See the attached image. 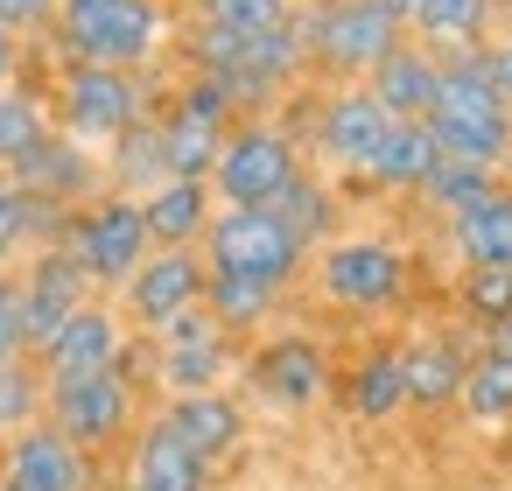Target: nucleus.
Returning <instances> with one entry per match:
<instances>
[{"label": "nucleus", "instance_id": "473e14b6", "mask_svg": "<svg viewBox=\"0 0 512 491\" xmlns=\"http://www.w3.org/2000/svg\"><path fill=\"white\" fill-rule=\"evenodd\" d=\"M50 127H57L50 120V85H29V78L0 85V169H15Z\"/></svg>", "mask_w": 512, "mask_h": 491}, {"label": "nucleus", "instance_id": "f704fd0d", "mask_svg": "<svg viewBox=\"0 0 512 491\" xmlns=\"http://www.w3.org/2000/svg\"><path fill=\"white\" fill-rule=\"evenodd\" d=\"M288 22H295V0H197V15H190V29L225 36V43H253Z\"/></svg>", "mask_w": 512, "mask_h": 491}, {"label": "nucleus", "instance_id": "2f4dec72", "mask_svg": "<svg viewBox=\"0 0 512 491\" xmlns=\"http://www.w3.org/2000/svg\"><path fill=\"white\" fill-rule=\"evenodd\" d=\"M99 169H106V190H127V197H148L169 169H162V141H155V120H141V127H127V134H113L106 148H99Z\"/></svg>", "mask_w": 512, "mask_h": 491}, {"label": "nucleus", "instance_id": "b1692460", "mask_svg": "<svg viewBox=\"0 0 512 491\" xmlns=\"http://www.w3.org/2000/svg\"><path fill=\"white\" fill-rule=\"evenodd\" d=\"M211 211H218V197H211V183H197V176H162V183L141 197V218H148V239H155V246H197L204 225H211Z\"/></svg>", "mask_w": 512, "mask_h": 491}, {"label": "nucleus", "instance_id": "c85d7f7f", "mask_svg": "<svg viewBox=\"0 0 512 491\" xmlns=\"http://www.w3.org/2000/svg\"><path fill=\"white\" fill-rule=\"evenodd\" d=\"M442 239H449L456 267H512V190H498V197H484L477 211L449 218Z\"/></svg>", "mask_w": 512, "mask_h": 491}, {"label": "nucleus", "instance_id": "4c0bfd02", "mask_svg": "<svg viewBox=\"0 0 512 491\" xmlns=\"http://www.w3.org/2000/svg\"><path fill=\"white\" fill-rule=\"evenodd\" d=\"M50 15H57V0H0V29L22 36V43H43Z\"/></svg>", "mask_w": 512, "mask_h": 491}, {"label": "nucleus", "instance_id": "9d476101", "mask_svg": "<svg viewBox=\"0 0 512 491\" xmlns=\"http://www.w3.org/2000/svg\"><path fill=\"white\" fill-rule=\"evenodd\" d=\"M43 421H50L57 435H71L85 456H106V449H120V442L141 428V386H127L120 372L64 379V386H50Z\"/></svg>", "mask_w": 512, "mask_h": 491}, {"label": "nucleus", "instance_id": "49530a36", "mask_svg": "<svg viewBox=\"0 0 512 491\" xmlns=\"http://www.w3.org/2000/svg\"><path fill=\"white\" fill-rule=\"evenodd\" d=\"M0 491H22V484H0Z\"/></svg>", "mask_w": 512, "mask_h": 491}, {"label": "nucleus", "instance_id": "bb28decb", "mask_svg": "<svg viewBox=\"0 0 512 491\" xmlns=\"http://www.w3.org/2000/svg\"><path fill=\"white\" fill-rule=\"evenodd\" d=\"M267 211H274V218L309 246V253H316V246H330V239L344 232V190H337L330 176H316V169H302V176L267 204Z\"/></svg>", "mask_w": 512, "mask_h": 491}, {"label": "nucleus", "instance_id": "a19ab883", "mask_svg": "<svg viewBox=\"0 0 512 491\" xmlns=\"http://www.w3.org/2000/svg\"><path fill=\"white\" fill-rule=\"evenodd\" d=\"M477 351H498V358H512V323H491V330H477Z\"/></svg>", "mask_w": 512, "mask_h": 491}, {"label": "nucleus", "instance_id": "0eeeda50", "mask_svg": "<svg viewBox=\"0 0 512 491\" xmlns=\"http://www.w3.org/2000/svg\"><path fill=\"white\" fill-rule=\"evenodd\" d=\"M302 169H309V155L295 148V134H288L274 113H246V120L225 127V148H218V162H211V197H218V204H253V211H267Z\"/></svg>", "mask_w": 512, "mask_h": 491}, {"label": "nucleus", "instance_id": "a211bd4d", "mask_svg": "<svg viewBox=\"0 0 512 491\" xmlns=\"http://www.w3.org/2000/svg\"><path fill=\"white\" fill-rule=\"evenodd\" d=\"M211 470L197 449H183L155 414L127 435V463H120V491H211Z\"/></svg>", "mask_w": 512, "mask_h": 491}, {"label": "nucleus", "instance_id": "a18cd8bd", "mask_svg": "<svg viewBox=\"0 0 512 491\" xmlns=\"http://www.w3.org/2000/svg\"><path fill=\"white\" fill-rule=\"evenodd\" d=\"M505 470H512V442H505Z\"/></svg>", "mask_w": 512, "mask_h": 491}, {"label": "nucleus", "instance_id": "2eb2a0df", "mask_svg": "<svg viewBox=\"0 0 512 491\" xmlns=\"http://www.w3.org/2000/svg\"><path fill=\"white\" fill-rule=\"evenodd\" d=\"M120 337H127V323H120V309L113 302H85V309H71L29 358H36V372H43V386H64V379H92V372H113V358H120Z\"/></svg>", "mask_w": 512, "mask_h": 491}, {"label": "nucleus", "instance_id": "e433bc0d", "mask_svg": "<svg viewBox=\"0 0 512 491\" xmlns=\"http://www.w3.org/2000/svg\"><path fill=\"white\" fill-rule=\"evenodd\" d=\"M43 400H50V386H43L36 358H8V365H0V442L22 435V428H36L43 421Z\"/></svg>", "mask_w": 512, "mask_h": 491}, {"label": "nucleus", "instance_id": "20e7f679", "mask_svg": "<svg viewBox=\"0 0 512 491\" xmlns=\"http://www.w3.org/2000/svg\"><path fill=\"white\" fill-rule=\"evenodd\" d=\"M309 274L337 316H393L407 302V281H414L407 253L386 232H337L330 246L309 253Z\"/></svg>", "mask_w": 512, "mask_h": 491}, {"label": "nucleus", "instance_id": "4be33fe9", "mask_svg": "<svg viewBox=\"0 0 512 491\" xmlns=\"http://www.w3.org/2000/svg\"><path fill=\"white\" fill-rule=\"evenodd\" d=\"M470 351L463 337L435 330V337H407L400 344V379H407V407H456L463 393V372H470Z\"/></svg>", "mask_w": 512, "mask_h": 491}, {"label": "nucleus", "instance_id": "ddd939ff", "mask_svg": "<svg viewBox=\"0 0 512 491\" xmlns=\"http://www.w3.org/2000/svg\"><path fill=\"white\" fill-rule=\"evenodd\" d=\"M239 372V337L218 330L204 309L176 316L162 337H155V386L162 393H211Z\"/></svg>", "mask_w": 512, "mask_h": 491}, {"label": "nucleus", "instance_id": "4468645a", "mask_svg": "<svg viewBox=\"0 0 512 491\" xmlns=\"http://www.w3.org/2000/svg\"><path fill=\"white\" fill-rule=\"evenodd\" d=\"M99 288L85 281V267L64 253V246H36L22 267H15V316H22V344L36 351L71 309H85Z\"/></svg>", "mask_w": 512, "mask_h": 491}, {"label": "nucleus", "instance_id": "6e6552de", "mask_svg": "<svg viewBox=\"0 0 512 491\" xmlns=\"http://www.w3.org/2000/svg\"><path fill=\"white\" fill-rule=\"evenodd\" d=\"M295 36H302V64L330 71V78H365L407 29L393 15H379L372 0H309V8H295Z\"/></svg>", "mask_w": 512, "mask_h": 491}, {"label": "nucleus", "instance_id": "1a4fd4ad", "mask_svg": "<svg viewBox=\"0 0 512 491\" xmlns=\"http://www.w3.org/2000/svg\"><path fill=\"white\" fill-rule=\"evenodd\" d=\"M57 246L85 267L92 288H120V281L155 253L148 218H141V197H127V190H99V197H85V204L64 218V239H57Z\"/></svg>", "mask_w": 512, "mask_h": 491}, {"label": "nucleus", "instance_id": "393cba45", "mask_svg": "<svg viewBox=\"0 0 512 491\" xmlns=\"http://www.w3.org/2000/svg\"><path fill=\"white\" fill-rule=\"evenodd\" d=\"M64 218H71V211L29 197L8 169H0V267H8V274H15L36 246H57V239H64Z\"/></svg>", "mask_w": 512, "mask_h": 491}, {"label": "nucleus", "instance_id": "c9c22d12", "mask_svg": "<svg viewBox=\"0 0 512 491\" xmlns=\"http://www.w3.org/2000/svg\"><path fill=\"white\" fill-rule=\"evenodd\" d=\"M456 316H463L470 330L512 323V267H463V281H456Z\"/></svg>", "mask_w": 512, "mask_h": 491}, {"label": "nucleus", "instance_id": "f257e3e1", "mask_svg": "<svg viewBox=\"0 0 512 491\" xmlns=\"http://www.w3.org/2000/svg\"><path fill=\"white\" fill-rule=\"evenodd\" d=\"M57 64H106V71H148L169 43L162 0H57L43 29Z\"/></svg>", "mask_w": 512, "mask_h": 491}, {"label": "nucleus", "instance_id": "9b49d317", "mask_svg": "<svg viewBox=\"0 0 512 491\" xmlns=\"http://www.w3.org/2000/svg\"><path fill=\"white\" fill-rule=\"evenodd\" d=\"M113 295H120L113 309H120L127 330L162 337L176 316L204 309V253H197V246H155V253H148Z\"/></svg>", "mask_w": 512, "mask_h": 491}, {"label": "nucleus", "instance_id": "5701e85b", "mask_svg": "<svg viewBox=\"0 0 512 491\" xmlns=\"http://www.w3.org/2000/svg\"><path fill=\"white\" fill-rule=\"evenodd\" d=\"M491 22L498 0H414L407 36L435 57H456V50H491Z\"/></svg>", "mask_w": 512, "mask_h": 491}, {"label": "nucleus", "instance_id": "aec40b11", "mask_svg": "<svg viewBox=\"0 0 512 491\" xmlns=\"http://www.w3.org/2000/svg\"><path fill=\"white\" fill-rule=\"evenodd\" d=\"M435 162H442V148H435L428 120H393L386 141L372 148V162L351 176L358 190H344V197H414V190L428 183Z\"/></svg>", "mask_w": 512, "mask_h": 491}, {"label": "nucleus", "instance_id": "c756f323", "mask_svg": "<svg viewBox=\"0 0 512 491\" xmlns=\"http://www.w3.org/2000/svg\"><path fill=\"white\" fill-rule=\"evenodd\" d=\"M155 141H162V169H169V176L211 183V162H218V148H225V127H218V120H197V113H183V106H162V113H155Z\"/></svg>", "mask_w": 512, "mask_h": 491}, {"label": "nucleus", "instance_id": "7ed1b4c3", "mask_svg": "<svg viewBox=\"0 0 512 491\" xmlns=\"http://www.w3.org/2000/svg\"><path fill=\"white\" fill-rule=\"evenodd\" d=\"M428 134L449 162H484L498 169L505 148H512V113L491 85V64L484 50H456L442 57V85H435V106H428Z\"/></svg>", "mask_w": 512, "mask_h": 491}, {"label": "nucleus", "instance_id": "cd10ccee", "mask_svg": "<svg viewBox=\"0 0 512 491\" xmlns=\"http://www.w3.org/2000/svg\"><path fill=\"white\" fill-rule=\"evenodd\" d=\"M344 414L351 421H393L407 414V379H400V344H372L344 372Z\"/></svg>", "mask_w": 512, "mask_h": 491}, {"label": "nucleus", "instance_id": "7c9ffc66", "mask_svg": "<svg viewBox=\"0 0 512 491\" xmlns=\"http://www.w3.org/2000/svg\"><path fill=\"white\" fill-rule=\"evenodd\" d=\"M498 190H505V176H498V169H484V162H449V155H442L414 197H421V211H435V218L449 225V218L477 211V204H484V197H498Z\"/></svg>", "mask_w": 512, "mask_h": 491}, {"label": "nucleus", "instance_id": "ea45409f", "mask_svg": "<svg viewBox=\"0 0 512 491\" xmlns=\"http://www.w3.org/2000/svg\"><path fill=\"white\" fill-rule=\"evenodd\" d=\"M15 78H22V36L0 29V85H15Z\"/></svg>", "mask_w": 512, "mask_h": 491}, {"label": "nucleus", "instance_id": "c03bdc74", "mask_svg": "<svg viewBox=\"0 0 512 491\" xmlns=\"http://www.w3.org/2000/svg\"><path fill=\"white\" fill-rule=\"evenodd\" d=\"M498 176H505V190H512V148H505V162H498Z\"/></svg>", "mask_w": 512, "mask_h": 491}, {"label": "nucleus", "instance_id": "72a5a7b5", "mask_svg": "<svg viewBox=\"0 0 512 491\" xmlns=\"http://www.w3.org/2000/svg\"><path fill=\"white\" fill-rule=\"evenodd\" d=\"M456 407H463L470 428H512V358H498V351H470V372H463Z\"/></svg>", "mask_w": 512, "mask_h": 491}, {"label": "nucleus", "instance_id": "a878e982", "mask_svg": "<svg viewBox=\"0 0 512 491\" xmlns=\"http://www.w3.org/2000/svg\"><path fill=\"white\" fill-rule=\"evenodd\" d=\"M281 295H288V288H267V281H246V274H211V267H204V316H211L218 330H232L239 344H246V337H260V330H274Z\"/></svg>", "mask_w": 512, "mask_h": 491}, {"label": "nucleus", "instance_id": "37998d69", "mask_svg": "<svg viewBox=\"0 0 512 491\" xmlns=\"http://www.w3.org/2000/svg\"><path fill=\"white\" fill-rule=\"evenodd\" d=\"M8 295H15V274H8V267H0V302H8Z\"/></svg>", "mask_w": 512, "mask_h": 491}, {"label": "nucleus", "instance_id": "423d86ee", "mask_svg": "<svg viewBox=\"0 0 512 491\" xmlns=\"http://www.w3.org/2000/svg\"><path fill=\"white\" fill-rule=\"evenodd\" d=\"M295 99H302V85H295ZM281 127H288V120H281ZM386 127H393V120H386V106H379L365 85H330V92H316V99L295 106V127H288V134H295L302 155H316L330 176L351 183V176L372 162V148L386 141Z\"/></svg>", "mask_w": 512, "mask_h": 491}, {"label": "nucleus", "instance_id": "79ce46f5", "mask_svg": "<svg viewBox=\"0 0 512 491\" xmlns=\"http://www.w3.org/2000/svg\"><path fill=\"white\" fill-rule=\"evenodd\" d=\"M372 8H379V15H393V22L407 29V15H414V0H372Z\"/></svg>", "mask_w": 512, "mask_h": 491}, {"label": "nucleus", "instance_id": "f03ea898", "mask_svg": "<svg viewBox=\"0 0 512 491\" xmlns=\"http://www.w3.org/2000/svg\"><path fill=\"white\" fill-rule=\"evenodd\" d=\"M162 106H169V92L155 85V71L57 64V78H50V120H57V134H71L85 148H106L113 134L155 120Z\"/></svg>", "mask_w": 512, "mask_h": 491}, {"label": "nucleus", "instance_id": "412c9836", "mask_svg": "<svg viewBox=\"0 0 512 491\" xmlns=\"http://www.w3.org/2000/svg\"><path fill=\"white\" fill-rule=\"evenodd\" d=\"M435 85H442V57H435V50H421L414 36H400V43L365 71V92L386 106V120H428Z\"/></svg>", "mask_w": 512, "mask_h": 491}, {"label": "nucleus", "instance_id": "39448f33", "mask_svg": "<svg viewBox=\"0 0 512 491\" xmlns=\"http://www.w3.org/2000/svg\"><path fill=\"white\" fill-rule=\"evenodd\" d=\"M197 253H204L211 274H246V281H267V288H295L309 274V246L274 211H253V204H218Z\"/></svg>", "mask_w": 512, "mask_h": 491}, {"label": "nucleus", "instance_id": "de8ad7c7", "mask_svg": "<svg viewBox=\"0 0 512 491\" xmlns=\"http://www.w3.org/2000/svg\"><path fill=\"white\" fill-rule=\"evenodd\" d=\"M211 491H218V484H211Z\"/></svg>", "mask_w": 512, "mask_h": 491}, {"label": "nucleus", "instance_id": "58836bf2", "mask_svg": "<svg viewBox=\"0 0 512 491\" xmlns=\"http://www.w3.org/2000/svg\"><path fill=\"white\" fill-rule=\"evenodd\" d=\"M484 64H491V85H498V99H505V113H512V36H505V43H491V50H484Z\"/></svg>", "mask_w": 512, "mask_h": 491}, {"label": "nucleus", "instance_id": "f3484780", "mask_svg": "<svg viewBox=\"0 0 512 491\" xmlns=\"http://www.w3.org/2000/svg\"><path fill=\"white\" fill-rule=\"evenodd\" d=\"M29 197H43V204H57V211H78L85 197H99L106 190V169H99V148H85V141H71V134H43L15 169H8Z\"/></svg>", "mask_w": 512, "mask_h": 491}, {"label": "nucleus", "instance_id": "6ab92c4d", "mask_svg": "<svg viewBox=\"0 0 512 491\" xmlns=\"http://www.w3.org/2000/svg\"><path fill=\"white\" fill-rule=\"evenodd\" d=\"M155 421H162L183 449H197L204 463H218V456H232V449L246 442V407H239L225 386H211V393H162Z\"/></svg>", "mask_w": 512, "mask_h": 491}, {"label": "nucleus", "instance_id": "dca6fc26", "mask_svg": "<svg viewBox=\"0 0 512 491\" xmlns=\"http://www.w3.org/2000/svg\"><path fill=\"white\" fill-rule=\"evenodd\" d=\"M0 484H22V491H99V456H85L71 435L36 421V428L0 442Z\"/></svg>", "mask_w": 512, "mask_h": 491}, {"label": "nucleus", "instance_id": "f8f14e48", "mask_svg": "<svg viewBox=\"0 0 512 491\" xmlns=\"http://www.w3.org/2000/svg\"><path fill=\"white\" fill-rule=\"evenodd\" d=\"M239 372L281 414H302V407H316L330 393V351L309 330H260V344L239 351Z\"/></svg>", "mask_w": 512, "mask_h": 491}]
</instances>
